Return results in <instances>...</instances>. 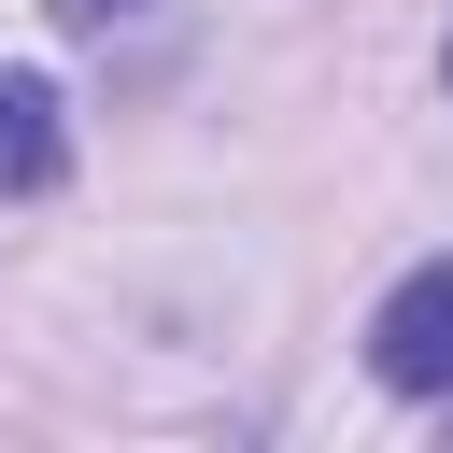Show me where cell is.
Segmentation results:
<instances>
[{"mask_svg":"<svg viewBox=\"0 0 453 453\" xmlns=\"http://www.w3.org/2000/svg\"><path fill=\"white\" fill-rule=\"evenodd\" d=\"M368 368L396 396H453V255H425L382 311H368Z\"/></svg>","mask_w":453,"mask_h":453,"instance_id":"1","label":"cell"},{"mask_svg":"<svg viewBox=\"0 0 453 453\" xmlns=\"http://www.w3.org/2000/svg\"><path fill=\"white\" fill-rule=\"evenodd\" d=\"M71 170V99L42 71H0V198H42Z\"/></svg>","mask_w":453,"mask_h":453,"instance_id":"2","label":"cell"},{"mask_svg":"<svg viewBox=\"0 0 453 453\" xmlns=\"http://www.w3.org/2000/svg\"><path fill=\"white\" fill-rule=\"evenodd\" d=\"M57 28H127V14H156V0H42Z\"/></svg>","mask_w":453,"mask_h":453,"instance_id":"3","label":"cell"},{"mask_svg":"<svg viewBox=\"0 0 453 453\" xmlns=\"http://www.w3.org/2000/svg\"><path fill=\"white\" fill-rule=\"evenodd\" d=\"M439 71H453V42H439Z\"/></svg>","mask_w":453,"mask_h":453,"instance_id":"4","label":"cell"}]
</instances>
